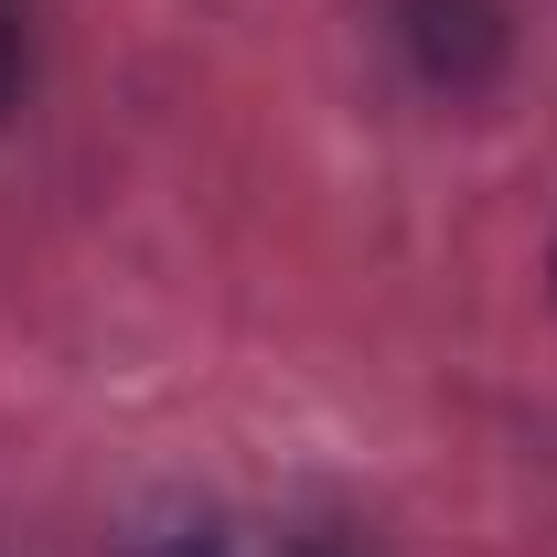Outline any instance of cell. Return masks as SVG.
<instances>
[{
  "label": "cell",
  "instance_id": "1",
  "mask_svg": "<svg viewBox=\"0 0 557 557\" xmlns=\"http://www.w3.org/2000/svg\"><path fill=\"white\" fill-rule=\"evenodd\" d=\"M11 86H22V33H11V11H0V108H11Z\"/></svg>",
  "mask_w": 557,
  "mask_h": 557
}]
</instances>
